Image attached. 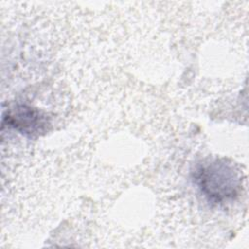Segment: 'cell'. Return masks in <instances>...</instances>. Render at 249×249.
I'll use <instances>...</instances> for the list:
<instances>
[{"instance_id": "6da1fadb", "label": "cell", "mask_w": 249, "mask_h": 249, "mask_svg": "<svg viewBox=\"0 0 249 249\" xmlns=\"http://www.w3.org/2000/svg\"><path fill=\"white\" fill-rule=\"evenodd\" d=\"M194 180L209 201L223 203L233 199L241 187L239 170L225 159H215L199 164Z\"/></svg>"}, {"instance_id": "7a4b0ae2", "label": "cell", "mask_w": 249, "mask_h": 249, "mask_svg": "<svg viewBox=\"0 0 249 249\" xmlns=\"http://www.w3.org/2000/svg\"><path fill=\"white\" fill-rule=\"evenodd\" d=\"M12 124L18 127L25 133H38L43 130L47 121L39 111L27 107H20L15 113L9 116Z\"/></svg>"}]
</instances>
